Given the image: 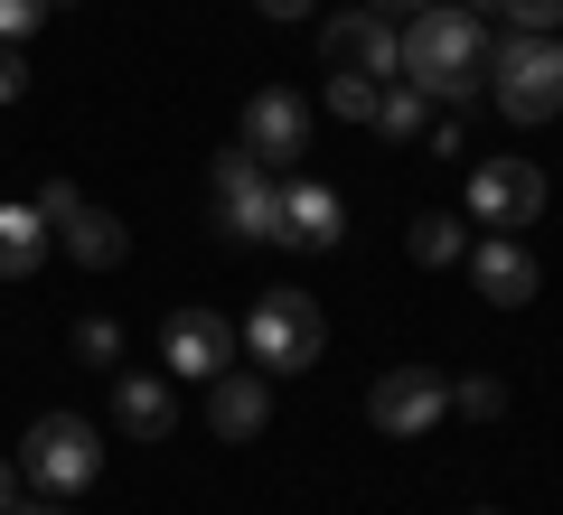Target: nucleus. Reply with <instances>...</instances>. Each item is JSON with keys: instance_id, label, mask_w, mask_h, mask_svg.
<instances>
[{"instance_id": "1", "label": "nucleus", "mask_w": 563, "mask_h": 515, "mask_svg": "<svg viewBox=\"0 0 563 515\" xmlns=\"http://www.w3.org/2000/svg\"><path fill=\"white\" fill-rule=\"evenodd\" d=\"M395 76L413 85L422 103H470L488 76V38H479V10L461 0H422L413 20L395 29Z\"/></svg>"}, {"instance_id": "2", "label": "nucleus", "mask_w": 563, "mask_h": 515, "mask_svg": "<svg viewBox=\"0 0 563 515\" xmlns=\"http://www.w3.org/2000/svg\"><path fill=\"white\" fill-rule=\"evenodd\" d=\"M488 94H498L507 122H554L563 113V38H507L488 47Z\"/></svg>"}, {"instance_id": "3", "label": "nucleus", "mask_w": 563, "mask_h": 515, "mask_svg": "<svg viewBox=\"0 0 563 515\" xmlns=\"http://www.w3.org/2000/svg\"><path fill=\"white\" fill-rule=\"evenodd\" d=\"M320 300L310 291H263L254 318H244V357L263 366V376H301V366H320Z\"/></svg>"}, {"instance_id": "4", "label": "nucleus", "mask_w": 563, "mask_h": 515, "mask_svg": "<svg viewBox=\"0 0 563 515\" xmlns=\"http://www.w3.org/2000/svg\"><path fill=\"white\" fill-rule=\"evenodd\" d=\"M95 469H103V450H95V422H76V413H38L20 432V478H38L47 496H76V488H95Z\"/></svg>"}, {"instance_id": "5", "label": "nucleus", "mask_w": 563, "mask_h": 515, "mask_svg": "<svg viewBox=\"0 0 563 515\" xmlns=\"http://www.w3.org/2000/svg\"><path fill=\"white\" fill-rule=\"evenodd\" d=\"M235 347H244V328L225 310H169L161 318V376L169 384H217L235 366Z\"/></svg>"}, {"instance_id": "6", "label": "nucleus", "mask_w": 563, "mask_h": 515, "mask_svg": "<svg viewBox=\"0 0 563 515\" xmlns=\"http://www.w3.org/2000/svg\"><path fill=\"white\" fill-rule=\"evenodd\" d=\"M217 225L235 244H282V188L263 179V159L244 150H217Z\"/></svg>"}, {"instance_id": "7", "label": "nucleus", "mask_w": 563, "mask_h": 515, "mask_svg": "<svg viewBox=\"0 0 563 515\" xmlns=\"http://www.w3.org/2000/svg\"><path fill=\"white\" fill-rule=\"evenodd\" d=\"M38 216H47V235H57L66 254L85 262V272H113V262L132 254V235H122V216H113V206H95V198H76L66 179H47V188H38Z\"/></svg>"}, {"instance_id": "8", "label": "nucleus", "mask_w": 563, "mask_h": 515, "mask_svg": "<svg viewBox=\"0 0 563 515\" xmlns=\"http://www.w3.org/2000/svg\"><path fill=\"white\" fill-rule=\"evenodd\" d=\"M442 413H451V384L432 376V366H385V376L366 384V422H376L385 440H422Z\"/></svg>"}, {"instance_id": "9", "label": "nucleus", "mask_w": 563, "mask_h": 515, "mask_svg": "<svg viewBox=\"0 0 563 515\" xmlns=\"http://www.w3.org/2000/svg\"><path fill=\"white\" fill-rule=\"evenodd\" d=\"M470 216L498 225V235L536 225L544 216V169L536 159H479V169H470Z\"/></svg>"}, {"instance_id": "10", "label": "nucleus", "mask_w": 563, "mask_h": 515, "mask_svg": "<svg viewBox=\"0 0 563 515\" xmlns=\"http://www.w3.org/2000/svg\"><path fill=\"white\" fill-rule=\"evenodd\" d=\"M235 141L263 159V169H291V159L310 150V103L291 94V85H263V94L244 103V132Z\"/></svg>"}, {"instance_id": "11", "label": "nucleus", "mask_w": 563, "mask_h": 515, "mask_svg": "<svg viewBox=\"0 0 563 515\" xmlns=\"http://www.w3.org/2000/svg\"><path fill=\"white\" fill-rule=\"evenodd\" d=\"M320 47H329V66H339V76H395V20H385V10H339V20L320 29Z\"/></svg>"}, {"instance_id": "12", "label": "nucleus", "mask_w": 563, "mask_h": 515, "mask_svg": "<svg viewBox=\"0 0 563 515\" xmlns=\"http://www.w3.org/2000/svg\"><path fill=\"white\" fill-rule=\"evenodd\" d=\"M339 235H347L339 188H320V179H282V244H301V254H329Z\"/></svg>"}, {"instance_id": "13", "label": "nucleus", "mask_w": 563, "mask_h": 515, "mask_svg": "<svg viewBox=\"0 0 563 515\" xmlns=\"http://www.w3.org/2000/svg\"><path fill=\"white\" fill-rule=\"evenodd\" d=\"M470 281H479V300H498V310H517V300H536V254H526L517 235H488V244H470Z\"/></svg>"}, {"instance_id": "14", "label": "nucleus", "mask_w": 563, "mask_h": 515, "mask_svg": "<svg viewBox=\"0 0 563 515\" xmlns=\"http://www.w3.org/2000/svg\"><path fill=\"white\" fill-rule=\"evenodd\" d=\"M113 422L132 440H169L179 432V384L169 376H113Z\"/></svg>"}, {"instance_id": "15", "label": "nucleus", "mask_w": 563, "mask_h": 515, "mask_svg": "<svg viewBox=\"0 0 563 515\" xmlns=\"http://www.w3.org/2000/svg\"><path fill=\"white\" fill-rule=\"evenodd\" d=\"M263 422H273V384H263V376H235V366H225V376L207 384V432H217V440H254Z\"/></svg>"}, {"instance_id": "16", "label": "nucleus", "mask_w": 563, "mask_h": 515, "mask_svg": "<svg viewBox=\"0 0 563 515\" xmlns=\"http://www.w3.org/2000/svg\"><path fill=\"white\" fill-rule=\"evenodd\" d=\"M47 244H57V235H47L38 198H29V206H0V281H29L47 262Z\"/></svg>"}, {"instance_id": "17", "label": "nucleus", "mask_w": 563, "mask_h": 515, "mask_svg": "<svg viewBox=\"0 0 563 515\" xmlns=\"http://www.w3.org/2000/svg\"><path fill=\"white\" fill-rule=\"evenodd\" d=\"M404 244H413V262H432V272H442V262L470 254V225H461V216H413V235H404Z\"/></svg>"}, {"instance_id": "18", "label": "nucleus", "mask_w": 563, "mask_h": 515, "mask_svg": "<svg viewBox=\"0 0 563 515\" xmlns=\"http://www.w3.org/2000/svg\"><path fill=\"white\" fill-rule=\"evenodd\" d=\"M385 85H395V76H329V113H339V122H376Z\"/></svg>"}, {"instance_id": "19", "label": "nucleus", "mask_w": 563, "mask_h": 515, "mask_svg": "<svg viewBox=\"0 0 563 515\" xmlns=\"http://www.w3.org/2000/svg\"><path fill=\"white\" fill-rule=\"evenodd\" d=\"M422 122H432V103H422L413 85H385V103H376V132H385V141H413Z\"/></svg>"}, {"instance_id": "20", "label": "nucleus", "mask_w": 563, "mask_h": 515, "mask_svg": "<svg viewBox=\"0 0 563 515\" xmlns=\"http://www.w3.org/2000/svg\"><path fill=\"white\" fill-rule=\"evenodd\" d=\"M451 413L498 422V413H507V384H498V376H461V384H451Z\"/></svg>"}, {"instance_id": "21", "label": "nucleus", "mask_w": 563, "mask_h": 515, "mask_svg": "<svg viewBox=\"0 0 563 515\" xmlns=\"http://www.w3.org/2000/svg\"><path fill=\"white\" fill-rule=\"evenodd\" d=\"M507 20H517V38H554L563 29V0H498Z\"/></svg>"}, {"instance_id": "22", "label": "nucleus", "mask_w": 563, "mask_h": 515, "mask_svg": "<svg viewBox=\"0 0 563 515\" xmlns=\"http://www.w3.org/2000/svg\"><path fill=\"white\" fill-rule=\"evenodd\" d=\"M76 357L85 366H122V328H113V318H85V328H76Z\"/></svg>"}, {"instance_id": "23", "label": "nucleus", "mask_w": 563, "mask_h": 515, "mask_svg": "<svg viewBox=\"0 0 563 515\" xmlns=\"http://www.w3.org/2000/svg\"><path fill=\"white\" fill-rule=\"evenodd\" d=\"M47 10H57V0H0V38L20 47V38H29V29H38V20H47Z\"/></svg>"}, {"instance_id": "24", "label": "nucleus", "mask_w": 563, "mask_h": 515, "mask_svg": "<svg viewBox=\"0 0 563 515\" xmlns=\"http://www.w3.org/2000/svg\"><path fill=\"white\" fill-rule=\"evenodd\" d=\"M20 85H29V57L10 38H0V103H20Z\"/></svg>"}, {"instance_id": "25", "label": "nucleus", "mask_w": 563, "mask_h": 515, "mask_svg": "<svg viewBox=\"0 0 563 515\" xmlns=\"http://www.w3.org/2000/svg\"><path fill=\"white\" fill-rule=\"evenodd\" d=\"M263 20H310V10H320V0H254Z\"/></svg>"}, {"instance_id": "26", "label": "nucleus", "mask_w": 563, "mask_h": 515, "mask_svg": "<svg viewBox=\"0 0 563 515\" xmlns=\"http://www.w3.org/2000/svg\"><path fill=\"white\" fill-rule=\"evenodd\" d=\"M20 506V469H10V459H0V515Z\"/></svg>"}, {"instance_id": "27", "label": "nucleus", "mask_w": 563, "mask_h": 515, "mask_svg": "<svg viewBox=\"0 0 563 515\" xmlns=\"http://www.w3.org/2000/svg\"><path fill=\"white\" fill-rule=\"evenodd\" d=\"M10 515H66V506H57V496H20V506H10Z\"/></svg>"}, {"instance_id": "28", "label": "nucleus", "mask_w": 563, "mask_h": 515, "mask_svg": "<svg viewBox=\"0 0 563 515\" xmlns=\"http://www.w3.org/2000/svg\"><path fill=\"white\" fill-rule=\"evenodd\" d=\"M366 10H385V20H413V10H422V0H366Z\"/></svg>"}, {"instance_id": "29", "label": "nucleus", "mask_w": 563, "mask_h": 515, "mask_svg": "<svg viewBox=\"0 0 563 515\" xmlns=\"http://www.w3.org/2000/svg\"><path fill=\"white\" fill-rule=\"evenodd\" d=\"M461 10H498V0H461Z\"/></svg>"}, {"instance_id": "30", "label": "nucleus", "mask_w": 563, "mask_h": 515, "mask_svg": "<svg viewBox=\"0 0 563 515\" xmlns=\"http://www.w3.org/2000/svg\"><path fill=\"white\" fill-rule=\"evenodd\" d=\"M470 515H498V506H470Z\"/></svg>"}, {"instance_id": "31", "label": "nucleus", "mask_w": 563, "mask_h": 515, "mask_svg": "<svg viewBox=\"0 0 563 515\" xmlns=\"http://www.w3.org/2000/svg\"><path fill=\"white\" fill-rule=\"evenodd\" d=\"M554 38H563V29H554Z\"/></svg>"}]
</instances>
